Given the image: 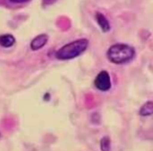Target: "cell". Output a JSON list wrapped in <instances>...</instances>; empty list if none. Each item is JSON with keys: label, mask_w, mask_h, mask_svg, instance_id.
Segmentation results:
<instances>
[{"label": "cell", "mask_w": 153, "mask_h": 151, "mask_svg": "<svg viewBox=\"0 0 153 151\" xmlns=\"http://www.w3.org/2000/svg\"><path fill=\"white\" fill-rule=\"evenodd\" d=\"M138 115L140 117H144V118H148L151 117L153 115V102L151 100L147 101L146 103L140 106V110H138Z\"/></svg>", "instance_id": "6"}, {"label": "cell", "mask_w": 153, "mask_h": 151, "mask_svg": "<svg viewBox=\"0 0 153 151\" xmlns=\"http://www.w3.org/2000/svg\"><path fill=\"white\" fill-rule=\"evenodd\" d=\"M96 20H97V22H98V25L100 26V28L102 30V32L108 33L109 30H110V28H111L110 22H109V20L107 19L104 14L100 13V12H97Z\"/></svg>", "instance_id": "5"}, {"label": "cell", "mask_w": 153, "mask_h": 151, "mask_svg": "<svg viewBox=\"0 0 153 151\" xmlns=\"http://www.w3.org/2000/svg\"><path fill=\"white\" fill-rule=\"evenodd\" d=\"M47 41H48V36L46 34L38 35L30 42V49L32 51H39V49H41L46 45Z\"/></svg>", "instance_id": "4"}, {"label": "cell", "mask_w": 153, "mask_h": 151, "mask_svg": "<svg viewBox=\"0 0 153 151\" xmlns=\"http://www.w3.org/2000/svg\"><path fill=\"white\" fill-rule=\"evenodd\" d=\"M101 151H111V140L108 135L103 136L100 140Z\"/></svg>", "instance_id": "8"}, {"label": "cell", "mask_w": 153, "mask_h": 151, "mask_svg": "<svg viewBox=\"0 0 153 151\" xmlns=\"http://www.w3.org/2000/svg\"><path fill=\"white\" fill-rule=\"evenodd\" d=\"M43 99H44V100H45V101H46V102H47V101L49 100V94H45V96L43 97Z\"/></svg>", "instance_id": "10"}, {"label": "cell", "mask_w": 153, "mask_h": 151, "mask_svg": "<svg viewBox=\"0 0 153 151\" xmlns=\"http://www.w3.org/2000/svg\"><path fill=\"white\" fill-rule=\"evenodd\" d=\"M10 2L14 3V4H23V3L28 2L30 0H9Z\"/></svg>", "instance_id": "9"}, {"label": "cell", "mask_w": 153, "mask_h": 151, "mask_svg": "<svg viewBox=\"0 0 153 151\" xmlns=\"http://www.w3.org/2000/svg\"><path fill=\"white\" fill-rule=\"evenodd\" d=\"M16 43V39L13 35L11 34H4L0 35V46L4 48H10Z\"/></svg>", "instance_id": "7"}, {"label": "cell", "mask_w": 153, "mask_h": 151, "mask_svg": "<svg viewBox=\"0 0 153 151\" xmlns=\"http://www.w3.org/2000/svg\"><path fill=\"white\" fill-rule=\"evenodd\" d=\"M88 45H89V41L87 39H76V40H74L67 44L63 45L61 48H59L56 51L55 56L58 60H61V61L74 59V58L81 56L87 49Z\"/></svg>", "instance_id": "2"}, {"label": "cell", "mask_w": 153, "mask_h": 151, "mask_svg": "<svg viewBox=\"0 0 153 151\" xmlns=\"http://www.w3.org/2000/svg\"><path fill=\"white\" fill-rule=\"evenodd\" d=\"M0 138H1V132H0Z\"/></svg>", "instance_id": "11"}, {"label": "cell", "mask_w": 153, "mask_h": 151, "mask_svg": "<svg viewBox=\"0 0 153 151\" xmlns=\"http://www.w3.org/2000/svg\"><path fill=\"white\" fill-rule=\"evenodd\" d=\"M94 87L102 92H107L111 89L112 87V83H111V78L110 74L107 70H101L98 74H97L96 79L94 81Z\"/></svg>", "instance_id": "3"}, {"label": "cell", "mask_w": 153, "mask_h": 151, "mask_svg": "<svg viewBox=\"0 0 153 151\" xmlns=\"http://www.w3.org/2000/svg\"><path fill=\"white\" fill-rule=\"evenodd\" d=\"M109 62L117 65L127 64L135 57V49L132 46L124 43H117L111 45L106 53Z\"/></svg>", "instance_id": "1"}]
</instances>
